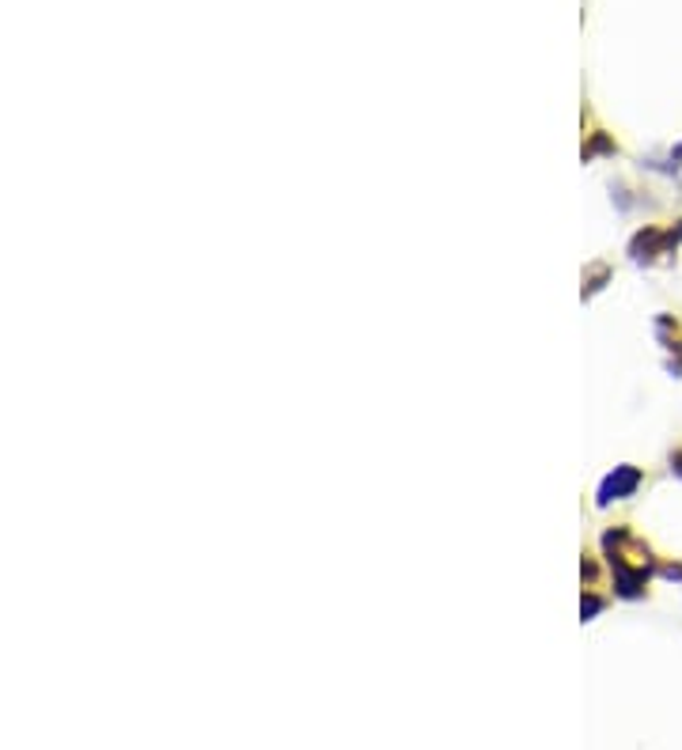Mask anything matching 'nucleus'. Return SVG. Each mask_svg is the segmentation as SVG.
I'll return each instance as SVG.
<instances>
[{"instance_id": "nucleus-1", "label": "nucleus", "mask_w": 682, "mask_h": 750, "mask_svg": "<svg viewBox=\"0 0 682 750\" xmlns=\"http://www.w3.org/2000/svg\"><path fill=\"white\" fill-rule=\"evenodd\" d=\"M637 482H641V474L633 471V466H622V471H618V474H610V478L603 482V489H599V500H615V497L630 493V489H637Z\"/></svg>"}, {"instance_id": "nucleus-2", "label": "nucleus", "mask_w": 682, "mask_h": 750, "mask_svg": "<svg viewBox=\"0 0 682 750\" xmlns=\"http://www.w3.org/2000/svg\"><path fill=\"white\" fill-rule=\"evenodd\" d=\"M671 463H675V471L682 474V451H679V455H675V459H671Z\"/></svg>"}]
</instances>
